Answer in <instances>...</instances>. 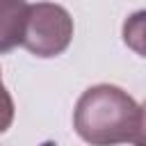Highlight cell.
Wrapping results in <instances>:
<instances>
[{
    "label": "cell",
    "mask_w": 146,
    "mask_h": 146,
    "mask_svg": "<svg viewBox=\"0 0 146 146\" xmlns=\"http://www.w3.org/2000/svg\"><path fill=\"white\" fill-rule=\"evenodd\" d=\"M139 121V105L128 91L114 84H96L82 91L73 112L78 137L91 146H116L132 141Z\"/></svg>",
    "instance_id": "6da1fadb"
},
{
    "label": "cell",
    "mask_w": 146,
    "mask_h": 146,
    "mask_svg": "<svg viewBox=\"0 0 146 146\" xmlns=\"http://www.w3.org/2000/svg\"><path fill=\"white\" fill-rule=\"evenodd\" d=\"M73 39V18L71 14L55 2H36L27 9L23 48L34 57L48 59L62 55Z\"/></svg>",
    "instance_id": "7a4b0ae2"
},
{
    "label": "cell",
    "mask_w": 146,
    "mask_h": 146,
    "mask_svg": "<svg viewBox=\"0 0 146 146\" xmlns=\"http://www.w3.org/2000/svg\"><path fill=\"white\" fill-rule=\"evenodd\" d=\"M27 9L25 0H0V52H9L23 43Z\"/></svg>",
    "instance_id": "3957f363"
},
{
    "label": "cell",
    "mask_w": 146,
    "mask_h": 146,
    "mask_svg": "<svg viewBox=\"0 0 146 146\" xmlns=\"http://www.w3.org/2000/svg\"><path fill=\"white\" fill-rule=\"evenodd\" d=\"M121 34H123V43L132 52H137L139 57H146V9L128 16Z\"/></svg>",
    "instance_id": "277c9868"
},
{
    "label": "cell",
    "mask_w": 146,
    "mask_h": 146,
    "mask_svg": "<svg viewBox=\"0 0 146 146\" xmlns=\"http://www.w3.org/2000/svg\"><path fill=\"white\" fill-rule=\"evenodd\" d=\"M14 121V100L2 82V73H0V132H5Z\"/></svg>",
    "instance_id": "5b68a950"
},
{
    "label": "cell",
    "mask_w": 146,
    "mask_h": 146,
    "mask_svg": "<svg viewBox=\"0 0 146 146\" xmlns=\"http://www.w3.org/2000/svg\"><path fill=\"white\" fill-rule=\"evenodd\" d=\"M132 144L146 146V100L139 105V121H137V130L132 135Z\"/></svg>",
    "instance_id": "8992f818"
}]
</instances>
